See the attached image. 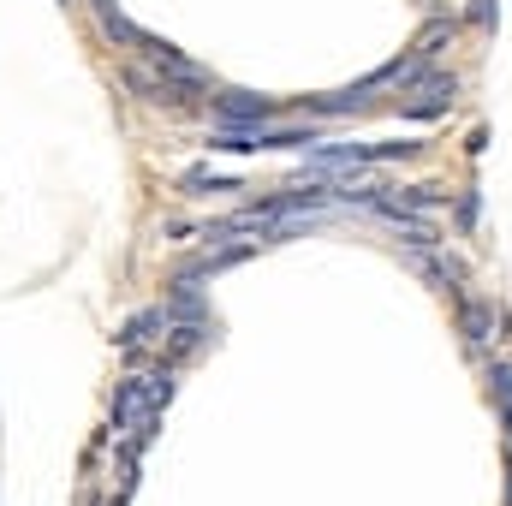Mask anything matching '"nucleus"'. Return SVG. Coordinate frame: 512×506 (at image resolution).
Wrapping results in <instances>:
<instances>
[{
    "mask_svg": "<svg viewBox=\"0 0 512 506\" xmlns=\"http://www.w3.org/2000/svg\"><path fill=\"white\" fill-rule=\"evenodd\" d=\"M167 346H173V358H191V352H197V346H203V322H179V328H173V340H167Z\"/></svg>",
    "mask_w": 512,
    "mask_h": 506,
    "instance_id": "nucleus-5",
    "label": "nucleus"
},
{
    "mask_svg": "<svg viewBox=\"0 0 512 506\" xmlns=\"http://www.w3.org/2000/svg\"><path fill=\"white\" fill-rule=\"evenodd\" d=\"M102 12V30H108V42H120V48H143V30L131 24L120 6H96Z\"/></svg>",
    "mask_w": 512,
    "mask_h": 506,
    "instance_id": "nucleus-4",
    "label": "nucleus"
},
{
    "mask_svg": "<svg viewBox=\"0 0 512 506\" xmlns=\"http://www.w3.org/2000/svg\"><path fill=\"white\" fill-rule=\"evenodd\" d=\"M447 102H453V78H423V84H417V102H405V114L423 120V114H441Z\"/></svg>",
    "mask_w": 512,
    "mask_h": 506,
    "instance_id": "nucleus-3",
    "label": "nucleus"
},
{
    "mask_svg": "<svg viewBox=\"0 0 512 506\" xmlns=\"http://www.w3.org/2000/svg\"><path fill=\"white\" fill-rule=\"evenodd\" d=\"M209 114H215V126L251 131V126L280 120V102L274 96H251V90H221V96H209Z\"/></svg>",
    "mask_w": 512,
    "mask_h": 506,
    "instance_id": "nucleus-2",
    "label": "nucleus"
},
{
    "mask_svg": "<svg viewBox=\"0 0 512 506\" xmlns=\"http://www.w3.org/2000/svg\"><path fill=\"white\" fill-rule=\"evenodd\" d=\"M137 54H143V66H149V72H155V78H161V84L173 90V102H185V96H203V90H215V78H209V72H203V66L191 60V54H179L173 42H155V36H143V48H137Z\"/></svg>",
    "mask_w": 512,
    "mask_h": 506,
    "instance_id": "nucleus-1",
    "label": "nucleus"
}]
</instances>
